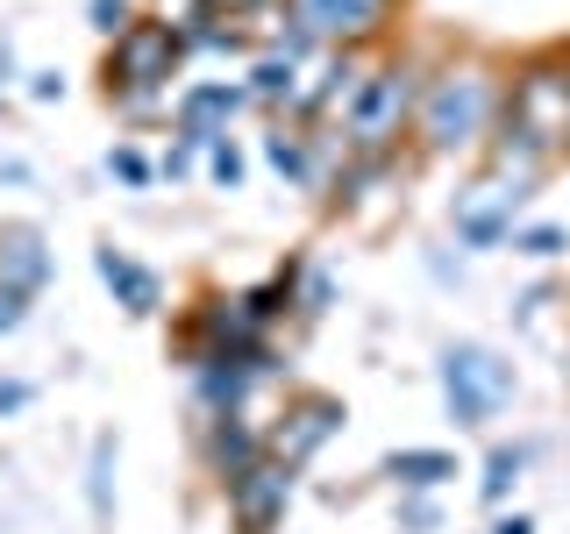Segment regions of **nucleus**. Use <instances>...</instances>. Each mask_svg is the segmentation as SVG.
<instances>
[{
  "label": "nucleus",
  "instance_id": "1",
  "mask_svg": "<svg viewBox=\"0 0 570 534\" xmlns=\"http://www.w3.org/2000/svg\"><path fill=\"white\" fill-rule=\"evenodd\" d=\"M507 115V93L485 65H442L435 79L421 86V115H414V136L421 150L450 157V150H471V142L492 136V121Z\"/></svg>",
  "mask_w": 570,
  "mask_h": 534
},
{
  "label": "nucleus",
  "instance_id": "2",
  "mask_svg": "<svg viewBox=\"0 0 570 534\" xmlns=\"http://www.w3.org/2000/svg\"><path fill=\"white\" fill-rule=\"evenodd\" d=\"M421 71L406 65V58H392L379 65L364 79V93H356L350 107V121H343V142H350V157H385L392 150V136L400 129H414V115H421Z\"/></svg>",
  "mask_w": 570,
  "mask_h": 534
},
{
  "label": "nucleus",
  "instance_id": "3",
  "mask_svg": "<svg viewBox=\"0 0 570 534\" xmlns=\"http://www.w3.org/2000/svg\"><path fill=\"white\" fill-rule=\"evenodd\" d=\"M178 58H186V36L171 22H157V14H142L115 36V50H107V93L115 100H157L171 86Z\"/></svg>",
  "mask_w": 570,
  "mask_h": 534
},
{
  "label": "nucleus",
  "instance_id": "4",
  "mask_svg": "<svg viewBox=\"0 0 570 534\" xmlns=\"http://www.w3.org/2000/svg\"><path fill=\"white\" fill-rule=\"evenodd\" d=\"M442 399H450L456 427H485L513 399V364L492 356L485 343H450L442 349Z\"/></svg>",
  "mask_w": 570,
  "mask_h": 534
},
{
  "label": "nucleus",
  "instance_id": "5",
  "mask_svg": "<svg viewBox=\"0 0 570 534\" xmlns=\"http://www.w3.org/2000/svg\"><path fill=\"white\" fill-rule=\"evenodd\" d=\"M499 121H513V129L534 136L542 150H563V142H570V65L534 58L521 79H513L507 115H499Z\"/></svg>",
  "mask_w": 570,
  "mask_h": 534
},
{
  "label": "nucleus",
  "instance_id": "6",
  "mask_svg": "<svg viewBox=\"0 0 570 534\" xmlns=\"http://www.w3.org/2000/svg\"><path fill=\"white\" fill-rule=\"evenodd\" d=\"M343 427V399H328V392H299V399H285L278 427H264L272 435V456L285 471H299V463H314V449Z\"/></svg>",
  "mask_w": 570,
  "mask_h": 534
},
{
  "label": "nucleus",
  "instance_id": "7",
  "mask_svg": "<svg viewBox=\"0 0 570 534\" xmlns=\"http://www.w3.org/2000/svg\"><path fill=\"white\" fill-rule=\"evenodd\" d=\"M385 22V0H285V29H299L307 43H364Z\"/></svg>",
  "mask_w": 570,
  "mask_h": 534
},
{
  "label": "nucleus",
  "instance_id": "8",
  "mask_svg": "<svg viewBox=\"0 0 570 534\" xmlns=\"http://www.w3.org/2000/svg\"><path fill=\"white\" fill-rule=\"evenodd\" d=\"M243 107H249V86L200 79V86H186V93L171 100V129H178V142L207 150V142H222V136H228V121H236Z\"/></svg>",
  "mask_w": 570,
  "mask_h": 534
},
{
  "label": "nucleus",
  "instance_id": "9",
  "mask_svg": "<svg viewBox=\"0 0 570 534\" xmlns=\"http://www.w3.org/2000/svg\"><path fill=\"white\" fill-rule=\"evenodd\" d=\"M222 492H228V513H236L243 534H278L285 506H293V471H285L278 456H264L257 471H243L236 485H222Z\"/></svg>",
  "mask_w": 570,
  "mask_h": 534
},
{
  "label": "nucleus",
  "instance_id": "10",
  "mask_svg": "<svg viewBox=\"0 0 570 534\" xmlns=\"http://www.w3.org/2000/svg\"><path fill=\"white\" fill-rule=\"evenodd\" d=\"M264 456H272V435H264L249 414H207V471L222 477V485H236V477L257 471Z\"/></svg>",
  "mask_w": 570,
  "mask_h": 534
},
{
  "label": "nucleus",
  "instance_id": "11",
  "mask_svg": "<svg viewBox=\"0 0 570 534\" xmlns=\"http://www.w3.org/2000/svg\"><path fill=\"white\" fill-rule=\"evenodd\" d=\"M94 271H100V285H107V293H115V307H121V314L150 320L157 307H165V278H157L150 264H136L129 249L100 243V249H94Z\"/></svg>",
  "mask_w": 570,
  "mask_h": 534
},
{
  "label": "nucleus",
  "instance_id": "12",
  "mask_svg": "<svg viewBox=\"0 0 570 534\" xmlns=\"http://www.w3.org/2000/svg\"><path fill=\"white\" fill-rule=\"evenodd\" d=\"M528 192H513V186H499V178H485V186L471 192V200L456 207V236L471 243V249H499V243H513V207H521Z\"/></svg>",
  "mask_w": 570,
  "mask_h": 534
},
{
  "label": "nucleus",
  "instance_id": "13",
  "mask_svg": "<svg viewBox=\"0 0 570 534\" xmlns=\"http://www.w3.org/2000/svg\"><path fill=\"white\" fill-rule=\"evenodd\" d=\"M43 278H50L43 236H36V228H0V285L22 293V299H36V293H43Z\"/></svg>",
  "mask_w": 570,
  "mask_h": 534
},
{
  "label": "nucleus",
  "instance_id": "14",
  "mask_svg": "<svg viewBox=\"0 0 570 534\" xmlns=\"http://www.w3.org/2000/svg\"><path fill=\"white\" fill-rule=\"evenodd\" d=\"M385 477H392V485H406V492H435V485H450V477H456V456L450 449H392L385 456Z\"/></svg>",
  "mask_w": 570,
  "mask_h": 534
},
{
  "label": "nucleus",
  "instance_id": "15",
  "mask_svg": "<svg viewBox=\"0 0 570 534\" xmlns=\"http://www.w3.org/2000/svg\"><path fill=\"white\" fill-rule=\"evenodd\" d=\"M264 157H272L278 178H293V186L321 192V165L307 157V136H299V129H272V136H264Z\"/></svg>",
  "mask_w": 570,
  "mask_h": 534
},
{
  "label": "nucleus",
  "instance_id": "16",
  "mask_svg": "<svg viewBox=\"0 0 570 534\" xmlns=\"http://www.w3.org/2000/svg\"><path fill=\"white\" fill-rule=\"evenodd\" d=\"M86 498H94V521H115V435L94 442V477H86Z\"/></svg>",
  "mask_w": 570,
  "mask_h": 534
},
{
  "label": "nucleus",
  "instance_id": "17",
  "mask_svg": "<svg viewBox=\"0 0 570 534\" xmlns=\"http://www.w3.org/2000/svg\"><path fill=\"white\" fill-rule=\"evenodd\" d=\"M521 471H528V456H521V449H492V456H485V477H478L485 506H507V492L521 485Z\"/></svg>",
  "mask_w": 570,
  "mask_h": 534
},
{
  "label": "nucleus",
  "instance_id": "18",
  "mask_svg": "<svg viewBox=\"0 0 570 534\" xmlns=\"http://www.w3.org/2000/svg\"><path fill=\"white\" fill-rule=\"evenodd\" d=\"M513 249H521V257H563V249H570V236H563V228H549V221H534V228H513Z\"/></svg>",
  "mask_w": 570,
  "mask_h": 534
},
{
  "label": "nucleus",
  "instance_id": "19",
  "mask_svg": "<svg viewBox=\"0 0 570 534\" xmlns=\"http://www.w3.org/2000/svg\"><path fill=\"white\" fill-rule=\"evenodd\" d=\"M207 178H214V186H228V192H236L243 186V150H236V142H207Z\"/></svg>",
  "mask_w": 570,
  "mask_h": 534
},
{
  "label": "nucleus",
  "instance_id": "20",
  "mask_svg": "<svg viewBox=\"0 0 570 534\" xmlns=\"http://www.w3.org/2000/svg\"><path fill=\"white\" fill-rule=\"evenodd\" d=\"M86 14H94V29L107 36V43H115V36L136 22V14H129V0H86Z\"/></svg>",
  "mask_w": 570,
  "mask_h": 534
},
{
  "label": "nucleus",
  "instance_id": "21",
  "mask_svg": "<svg viewBox=\"0 0 570 534\" xmlns=\"http://www.w3.org/2000/svg\"><path fill=\"white\" fill-rule=\"evenodd\" d=\"M107 171H115L121 186H150V157L129 150V142H121V150H107Z\"/></svg>",
  "mask_w": 570,
  "mask_h": 534
},
{
  "label": "nucleus",
  "instance_id": "22",
  "mask_svg": "<svg viewBox=\"0 0 570 534\" xmlns=\"http://www.w3.org/2000/svg\"><path fill=\"white\" fill-rule=\"evenodd\" d=\"M150 8H157V22H171V29L207 22V0H150Z\"/></svg>",
  "mask_w": 570,
  "mask_h": 534
},
{
  "label": "nucleus",
  "instance_id": "23",
  "mask_svg": "<svg viewBox=\"0 0 570 534\" xmlns=\"http://www.w3.org/2000/svg\"><path fill=\"white\" fill-rule=\"evenodd\" d=\"M22 314H29V299L0 285V335H14V328H22Z\"/></svg>",
  "mask_w": 570,
  "mask_h": 534
},
{
  "label": "nucleus",
  "instance_id": "24",
  "mask_svg": "<svg viewBox=\"0 0 570 534\" xmlns=\"http://www.w3.org/2000/svg\"><path fill=\"white\" fill-rule=\"evenodd\" d=\"M328 293H335V285L321 278V271H307V293H299V314H321V307H328Z\"/></svg>",
  "mask_w": 570,
  "mask_h": 534
},
{
  "label": "nucleus",
  "instance_id": "25",
  "mask_svg": "<svg viewBox=\"0 0 570 534\" xmlns=\"http://www.w3.org/2000/svg\"><path fill=\"white\" fill-rule=\"evenodd\" d=\"M29 406V385L22 378H0V414H22Z\"/></svg>",
  "mask_w": 570,
  "mask_h": 534
},
{
  "label": "nucleus",
  "instance_id": "26",
  "mask_svg": "<svg viewBox=\"0 0 570 534\" xmlns=\"http://www.w3.org/2000/svg\"><path fill=\"white\" fill-rule=\"evenodd\" d=\"M58 93H65L58 71H36V79H29V100H58Z\"/></svg>",
  "mask_w": 570,
  "mask_h": 534
},
{
  "label": "nucleus",
  "instance_id": "27",
  "mask_svg": "<svg viewBox=\"0 0 570 534\" xmlns=\"http://www.w3.org/2000/svg\"><path fill=\"white\" fill-rule=\"evenodd\" d=\"M400 527H435V506H428V498H414V506L400 513Z\"/></svg>",
  "mask_w": 570,
  "mask_h": 534
},
{
  "label": "nucleus",
  "instance_id": "28",
  "mask_svg": "<svg viewBox=\"0 0 570 534\" xmlns=\"http://www.w3.org/2000/svg\"><path fill=\"white\" fill-rule=\"evenodd\" d=\"M222 8L228 14H264V0H207V14H222Z\"/></svg>",
  "mask_w": 570,
  "mask_h": 534
},
{
  "label": "nucleus",
  "instance_id": "29",
  "mask_svg": "<svg viewBox=\"0 0 570 534\" xmlns=\"http://www.w3.org/2000/svg\"><path fill=\"white\" fill-rule=\"evenodd\" d=\"M492 534H534V521H528V513H513V521H499Z\"/></svg>",
  "mask_w": 570,
  "mask_h": 534
}]
</instances>
